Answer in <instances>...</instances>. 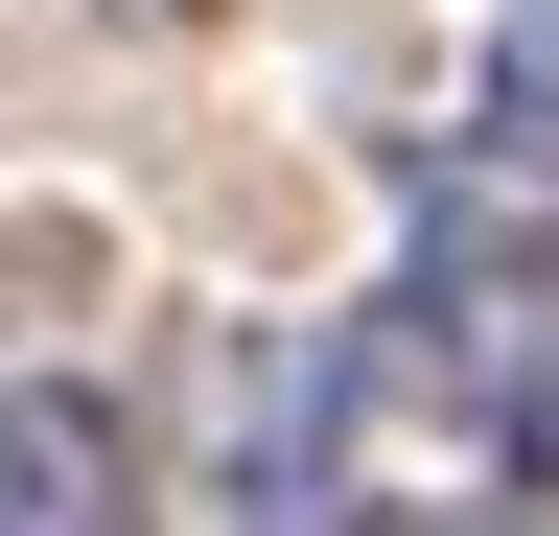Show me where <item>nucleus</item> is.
Returning <instances> with one entry per match:
<instances>
[{
  "instance_id": "1",
  "label": "nucleus",
  "mask_w": 559,
  "mask_h": 536,
  "mask_svg": "<svg viewBox=\"0 0 559 536\" xmlns=\"http://www.w3.org/2000/svg\"><path fill=\"white\" fill-rule=\"evenodd\" d=\"M164 466H140L117 373H0V536H140Z\"/></svg>"
},
{
  "instance_id": "2",
  "label": "nucleus",
  "mask_w": 559,
  "mask_h": 536,
  "mask_svg": "<svg viewBox=\"0 0 559 536\" xmlns=\"http://www.w3.org/2000/svg\"><path fill=\"white\" fill-rule=\"evenodd\" d=\"M94 24H140V47H187V24H234V0H94Z\"/></svg>"
}]
</instances>
